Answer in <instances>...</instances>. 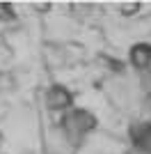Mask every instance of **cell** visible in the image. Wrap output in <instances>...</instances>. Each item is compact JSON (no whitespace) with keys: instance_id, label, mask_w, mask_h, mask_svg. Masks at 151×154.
Masks as SVG:
<instances>
[{"instance_id":"8992f818","label":"cell","mask_w":151,"mask_h":154,"mask_svg":"<svg viewBox=\"0 0 151 154\" xmlns=\"http://www.w3.org/2000/svg\"><path fill=\"white\" fill-rule=\"evenodd\" d=\"M0 145H2V136H0Z\"/></svg>"},{"instance_id":"277c9868","label":"cell","mask_w":151,"mask_h":154,"mask_svg":"<svg viewBox=\"0 0 151 154\" xmlns=\"http://www.w3.org/2000/svg\"><path fill=\"white\" fill-rule=\"evenodd\" d=\"M135 154H151V122H138L131 127Z\"/></svg>"},{"instance_id":"5b68a950","label":"cell","mask_w":151,"mask_h":154,"mask_svg":"<svg viewBox=\"0 0 151 154\" xmlns=\"http://www.w3.org/2000/svg\"><path fill=\"white\" fill-rule=\"evenodd\" d=\"M119 9H121V14H124V16H133L135 12H140V9H142V5H140V2H121Z\"/></svg>"},{"instance_id":"3957f363","label":"cell","mask_w":151,"mask_h":154,"mask_svg":"<svg viewBox=\"0 0 151 154\" xmlns=\"http://www.w3.org/2000/svg\"><path fill=\"white\" fill-rule=\"evenodd\" d=\"M128 62H131L133 69L142 71H151V44L149 42H138V44L131 46V51H128Z\"/></svg>"},{"instance_id":"7a4b0ae2","label":"cell","mask_w":151,"mask_h":154,"mask_svg":"<svg viewBox=\"0 0 151 154\" xmlns=\"http://www.w3.org/2000/svg\"><path fill=\"white\" fill-rule=\"evenodd\" d=\"M44 106L53 113H67L69 108H73V94L67 85L53 83L44 92Z\"/></svg>"},{"instance_id":"52a82bcc","label":"cell","mask_w":151,"mask_h":154,"mask_svg":"<svg viewBox=\"0 0 151 154\" xmlns=\"http://www.w3.org/2000/svg\"><path fill=\"white\" fill-rule=\"evenodd\" d=\"M128 154H135V152H128Z\"/></svg>"},{"instance_id":"6da1fadb","label":"cell","mask_w":151,"mask_h":154,"mask_svg":"<svg viewBox=\"0 0 151 154\" xmlns=\"http://www.w3.org/2000/svg\"><path fill=\"white\" fill-rule=\"evenodd\" d=\"M60 127L69 140H80L82 136H87L89 131L96 129V117L94 113L85 108H69L60 117Z\"/></svg>"}]
</instances>
